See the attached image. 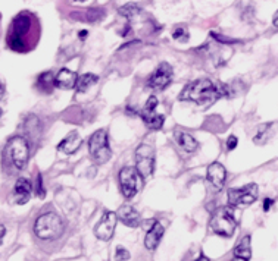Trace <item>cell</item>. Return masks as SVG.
<instances>
[{
    "label": "cell",
    "mask_w": 278,
    "mask_h": 261,
    "mask_svg": "<svg viewBox=\"0 0 278 261\" xmlns=\"http://www.w3.org/2000/svg\"><path fill=\"white\" fill-rule=\"evenodd\" d=\"M271 126H272V124L261 125V126L258 128V132H256V135L253 138V141H255L256 144H264L266 141V138H268V132H269Z\"/></svg>",
    "instance_id": "obj_24"
},
{
    "label": "cell",
    "mask_w": 278,
    "mask_h": 261,
    "mask_svg": "<svg viewBox=\"0 0 278 261\" xmlns=\"http://www.w3.org/2000/svg\"><path fill=\"white\" fill-rule=\"evenodd\" d=\"M63 230H65V226H63L62 219L53 212L41 214L34 224L36 235L44 241L58 239L59 237H62Z\"/></svg>",
    "instance_id": "obj_3"
},
{
    "label": "cell",
    "mask_w": 278,
    "mask_h": 261,
    "mask_svg": "<svg viewBox=\"0 0 278 261\" xmlns=\"http://www.w3.org/2000/svg\"><path fill=\"white\" fill-rule=\"evenodd\" d=\"M136 169L141 178H149L155 169V151L149 144H141L136 150Z\"/></svg>",
    "instance_id": "obj_9"
},
{
    "label": "cell",
    "mask_w": 278,
    "mask_h": 261,
    "mask_svg": "<svg viewBox=\"0 0 278 261\" xmlns=\"http://www.w3.org/2000/svg\"><path fill=\"white\" fill-rule=\"evenodd\" d=\"M97 82V76L93 74H84L77 78V93H86L91 85H94Z\"/></svg>",
    "instance_id": "obj_22"
},
{
    "label": "cell",
    "mask_w": 278,
    "mask_h": 261,
    "mask_svg": "<svg viewBox=\"0 0 278 261\" xmlns=\"http://www.w3.org/2000/svg\"><path fill=\"white\" fill-rule=\"evenodd\" d=\"M206 178L211 182V185L215 188L216 191L222 189L225 179H227V170L221 163H212L208 166V172H206Z\"/></svg>",
    "instance_id": "obj_13"
},
{
    "label": "cell",
    "mask_w": 278,
    "mask_h": 261,
    "mask_svg": "<svg viewBox=\"0 0 278 261\" xmlns=\"http://www.w3.org/2000/svg\"><path fill=\"white\" fill-rule=\"evenodd\" d=\"M77 74L69 69H61L55 75V87L62 88V90H72L75 88Z\"/></svg>",
    "instance_id": "obj_17"
},
{
    "label": "cell",
    "mask_w": 278,
    "mask_h": 261,
    "mask_svg": "<svg viewBox=\"0 0 278 261\" xmlns=\"http://www.w3.org/2000/svg\"><path fill=\"white\" fill-rule=\"evenodd\" d=\"M116 213L106 212L100 219V222L97 223L96 229H94V235L99 238L100 241H109L114 237L115 229H116Z\"/></svg>",
    "instance_id": "obj_11"
},
{
    "label": "cell",
    "mask_w": 278,
    "mask_h": 261,
    "mask_svg": "<svg viewBox=\"0 0 278 261\" xmlns=\"http://www.w3.org/2000/svg\"><path fill=\"white\" fill-rule=\"evenodd\" d=\"M115 260L116 261H127L130 260V252L124 247H118L115 251Z\"/></svg>",
    "instance_id": "obj_28"
},
{
    "label": "cell",
    "mask_w": 278,
    "mask_h": 261,
    "mask_svg": "<svg viewBox=\"0 0 278 261\" xmlns=\"http://www.w3.org/2000/svg\"><path fill=\"white\" fill-rule=\"evenodd\" d=\"M119 185L125 198H133L141 188V176L134 167H124L119 172Z\"/></svg>",
    "instance_id": "obj_7"
},
{
    "label": "cell",
    "mask_w": 278,
    "mask_h": 261,
    "mask_svg": "<svg viewBox=\"0 0 278 261\" xmlns=\"http://www.w3.org/2000/svg\"><path fill=\"white\" fill-rule=\"evenodd\" d=\"M164 226L161 222H153L152 227L147 230V235H146V239H144V245H146V248L153 249L158 248V245L161 244V241H162V237H164Z\"/></svg>",
    "instance_id": "obj_16"
},
{
    "label": "cell",
    "mask_w": 278,
    "mask_h": 261,
    "mask_svg": "<svg viewBox=\"0 0 278 261\" xmlns=\"http://www.w3.org/2000/svg\"><path fill=\"white\" fill-rule=\"evenodd\" d=\"M196 261H209V258L206 257V255H203V254H200V257H199V260Z\"/></svg>",
    "instance_id": "obj_36"
},
{
    "label": "cell",
    "mask_w": 278,
    "mask_h": 261,
    "mask_svg": "<svg viewBox=\"0 0 278 261\" xmlns=\"http://www.w3.org/2000/svg\"><path fill=\"white\" fill-rule=\"evenodd\" d=\"M211 36L215 38L216 41H219V43H224V44H234V43H240L239 40H236V38H228L225 36H221V34H216V33H211Z\"/></svg>",
    "instance_id": "obj_29"
},
{
    "label": "cell",
    "mask_w": 278,
    "mask_h": 261,
    "mask_svg": "<svg viewBox=\"0 0 278 261\" xmlns=\"http://www.w3.org/2000/svg\"><path fill=\"white\" fill-rule=\"evenodd\" d=\"M175 139H177L178 146L183 150H186L187 153H194L197 150V141L191 137L187 132H181V131H175Z\"/></svg>",
    "instance_id": "obj_19"
},
{
    "label": "cell",
    "mask_w": 278,
    "mask_h": 261,
    "mask_svg": "<svg viewBox=\"0 0 278 261\" xmlns=\"http://www.w3.org/2000/svg\"><path fill=\"white\" fill-rule=\"evenodd\" d=\"M2 113H3V112H2V109H0V116H2Z\"/></svg>",
    "instance_id": "obj_39"
},
{
    "label": "cell",
    "mask_w": 278,
    "mask_h": 261,
    "mask_svg": "<svg viewBox=\"0 0 278 261\" xmlns=\"http://www.w3.org/2000/svg\"><path fill=\"white\" fill-rule=\"evenodd\" d=\"M6 151H8L9 157H11V162L13 163V166L18 170L26 169L28 157H30V147H28V142H27L26 138L13 137L9 141Z\"/></svg>",
    "instance_id": "obj_6"
},
{
    "label": "cell",
    "mask_w": 278,
    "mask_h": 261,
    "mask_svg": "<svg viewBox=\"0 0 278 261\" xmlns=\"http://www.w3.org/2000/svg\"><path fill=\"white\" fill-rule=\"evenodd\" d=\"M156 106H158V99L155 96H150L147 101H146V106L143 110L137 112V114H140V118L143 119V122L147 125L150 129H161L164 126V121L165 118L162 114H158L155 112L156 110Z\"/></svg>",
    "instance_id": "obj_10"
},
{
    "label": "cell",
    "mask_w": 278,
    "mask_h": 261,
    "mask_svg": "<svg viewBox=\"0 0 278 261\" xmlns=\"http://www.w3.org/2000/svg\"><path fill=\"white\" fill-rule=\"evenodd\" d=\"M172 38H174V40H187V38H189V33H187L186 28L177 26V28L172 31Z\"/></svg>",
    "instance_id": "obj_27"
},
{
    "label": "cell",
    "mask_w": 278,
    "mask_h": 261,
    "mask_svg": "<svg viewBox=\"0 0 278 261\" xmlns=\"http://www.w3.org/2000/svg\"><path fill=\"white\" fill-rule=\"evenodd\" d=\"M36 195H37L38 198H44V195H46V191H44V187H43V178H41V175L38 173L37 178H36Z\"/></svg>",
    "instance_id": "obj_26"
},
{
    "label": "cell",
    "mask_w": 278,
    "mask_h": 261,
    "mask_svg": "<svg viewBox=\"0 0 278 261\" xmlns=\"http://www.w3.org/2000/svg\"><path fill=\"white\" fill-rule=\"evenodd\" d=\"M3 94H5V85L0 82V100L3 99Z\"/></svg>",
    "instance_id": "obj_35"
},
{
    "label": "cell",
    "mask_w": 278,
    "mask_h": 261,
    "mask_svg": "<svg viewBox=\"0 0 278 261\" xmlns=\"http://www.w3.org/2000/svg\"><path fill=\"white\" fill-rule=\"evenodd\" d=\"M41 34L38 18L33 12L22 11L12 19L6 33L8 47L18 53L31 51L37 46Z\"/></svg>",
    "instance_id": "obj_1"
},
{
    "label": "cell",
    "mask_w": 278,
    "mask_h": 261,
    "mask_svg": "<svg viewBox=\"0 0 278 261\" xmlns=\"http://www.w3.org/2000/svg\"><path fill=\"white\" fill-rule=\"evenodd\" d=\"M116 217L130 227H137L140 224V213L133 207V206H122L118 212H116Z\"/></svg>",
    "instance_id": "obj_15"
},
{
    "label": "cell",
    "mask_w": 278,
    "mask_h": 261,
    "mask_svg": "<svg viewBox=\"0 0 278 261\" xmlns=\"http://www.w3.org/2000/svg\"><path fill=\"white\" fill-rule=\"evenodd\" d=\"M0 18H2V16H0Z\"/></svg>",
    "instance_id": "obj_40"
},
{
    "label": "cell",
    "mask_w": 278,
    "mask_h": 261,
    "mask_svg": "<svg viewBox=\"0 0 278 261\" xmlns=\"http://www.w3.org/2000/svg\"><path fill=\"white\" fill-rule=\"evenodd\" d=\"M234 255L246 261L250 260V257H252V249H250V237H249V235L241 238L240 242L236 245V248H234Z\"/></svg>",
    "instance_id": "obj_20"
},
{
    "label": "cell",
    "mask_w": 278,
    "mask_h": 261,
    "mask_svg": "<svg viewBox=\"0 0 278 261\" xmlns=\"http://www.w3.org/2000/svg\"><path fill=\"white\" fill-rule=\"evenodd\" d=\"M272 24H274V26H277L278 28V11L275 12V15H274V18H272Z\"/></svg>",
    "instance_id": "obj_34"
},
{
    "label": "cell",
    "mask_w": 278,
    "mask_h": 261,
    "mask_svg": "<svg viewBox=\"0 0 278 261\" xmlns=\"http://www.w3.org/2000/svg\"><path fill=\"white\" fill-rule=\"evenodd\" d=\"M105 16V11L103 9H99V8H93V9H89L86 12V21L89 22H99L102 18Z\"/></svg>",
    "instance_id": "obj_25"
},
{
    "label": "cell",
    "mask_w": 278,
    "mask_h": 261,
    "mask_svg": "<svg viewBox=\"0 0 278 261\" xmlns=\"http://www.w3.org/2000/svg\"><path fill=\"white\" fill-rule=\"evenodd\" d=\"M37 87L46 94L52 93V90L55 88V75L52 72H43L41 75H38Z\"/></svg>",
    "instance_id": "obj_21"
},
{
    "label": "cell",
    "mask_w": 278,
    "mask_h": 261,
    "mask_svg": "<svg viewBox=\"0 0 278 261\" xmlns=\"http://www.w3.org/2000/svg\"><path fill=\"white\" fill-rule=\"evenodd\" d=\"M74 2H84V0H74Z\"/></svg>",
    "instance_id": "obj_38"
},
{
    "label": "cell",
    "mask_w": 278,
    "mask_h": 261,
    "mask_svg": "<svg viewBox=\"0 0 278 261\" xmlns=\"http://www.w3.org/2000/svg\"><path fill=\"white\" fill-rule=\"evenodd\" d=\"M89 151L91 159L97 164H103L111 159V147L105 129L96 131L89 139Z\"/></svg>",
    "instance_id": "obj_5"
},
{
    "label": "cell",
    "mask_w": 278,
    "mask_h": 261,
    "mask_svg": "<svg viewBox=\"0 0 278 261\" xmlns=\"http://www.w3.org/2000/svg\"><path fill=\"white\" fill-rule=\"evenodd\" d=\"M209 226H211L212 232L216 235L230 238L234 235L237 223H236V219L233 216V212L227 207H222V209H218L216 212H214Z\"/></svg>",
    "instance_id": "obj_4"
},
{
    "label": "cell",
    "mask_w": 278,
    "mask_h": 261,
    "mask_svg": "<svg viewBox=\"0 0 278 261\" xmlns=\"http://www.w3.org/2000/svg\"><path fill=\"white\" fill-rule=\"evenodd\" d=\"M118 12L121 13L122 16H125L127 19H131V18H134L136 15H139V13L141 12V9H140L136 3H127V5L121 6V8L118 9Z\"/></svg>",
    "instance_id": "obj_23"
},
{
    "label": "cell",
    "mask_w": 278,
    "mask_h": 261,
    "mask_svg": "<svg viewBox=\"0 0 278 261\" xmlns=\"http://www.w3.org/2000/svg\"><path fill=\"white\" fill-rule=\"evenodd\" d=\"M172 75H174L172 66L169 63L162 62L149 78V87L155 90H162L172 81Z\"/></svg>",
    "instance_id": "obj_12"
},
{
    "label": "cell",
    "mask_w": 278,
    "mask_h": 261,
    "mask_svg": "<svg viewBox=\"0 0 278 261\" xmlns=\"http://www.w3.org/2000/svg\"><path fill=\"white\" fill-rule=\"evenodd\" d=\"M233 261H246V260H243V258H239V257H236V258H234Z\"/></svg>",
    "instance_id": "obj_37"
},
{
    "label": "cell",
    "mask_w": 278,
    "mask_h": 261,
    "mask_svg": "<svg viewBox=\"0 0 278 261\" xmlns=\"http://www.w3.org/2000/svg\"><path fill=\"white\" fill-rule=\"evenodd\" d=\"M81 147V137L77 131H72L68 137H65L58 146V151H63L65 154H74Z\"/></svg>",
    "instance_id": "obj_18"
},
{
    "label": "cell",
    "mask_w": 278,
    "mask_h": 261,
    "mask_svg": "<svg viewBox=\"0 0 278 261\" xmlns=\"http://www.w3.org/2000/svg\"><path fill=\"white\" fill-rule=\"evenodd\" d=\"M33 194V185L27 178H19L13 188V198L16 204H27Z\"/></svg>",
    "instance_id": "obj_14"
},
{
    "label": "cell",
    "mask_w": 278,
    "mask_h": 261,
    "mask_svg": "<svg viewBox=\"0 0 278 261\" xmlns=\"http://www.w3.org/2000/svg\"><path fill=\"white\" fill-rule=\"evenodd\" d=\"M6 235V227L3 224H0V245L3 244V238Z\"/></svg>",
    "instance_id": "obj_32"
},
{
    "label": "cell",
    "mask_w": 278,
    "mask_h": 261,
    "mask_svg": "<svg viewBox=\"0 0 278 261\" xmlns=\"http://www.w3.org/2000/svg\"><path fill=\"white\" fill-rule=\"evenodd\" d=\"M87 36H89V33H87L86 30H83V31H80V33H78V37L81 38V40H86Z\"/></svg>",
    "instance_id": "obj_33"
},
{
    "label": "cell",
    "mask_w": 278,
    "mask_h": 261,
    "mask_svg": "<svg viewBox=\"0 0 278 261\" xmlns=\"http://www.w3.org/2000/svg\"><path fill=\"white\" fill-rule=\"evenodd\" d=\"M272 204H274V199L271 198L264 199V212H269V209H271Z\"/></svg>",
    "instance_id": "obj_31"
},
{
    "label": "cell",
    "mask_w": 278,
    "mask_h": 261,
    "mask_svg": "<svg viewBox=\"0 0 278 261\" xmlns=\"http://www.w3.org/2000/svg\"><path fill=\"white\" fill-rule=\"evenodd\" d=\"M234 93L227 84H214L211 79L202 78L190 82L180 94V100H189L197 104H211L221 97H231Z\"/></svg>",
    "instance_id": "obj_2"
},
{
    "label": "cell",
    "mask_w": 278,
    "mask_h": 261,
    "mask_svg": "<svg viewBox=\"0 0 278 261\" xmlns=\"http://www.w3.org/2000/svg\"><path fill=\"white\" fill-rule=\"evenodd\" d=\"M237 144H239V139H237V137H234V135H231V137L227 139V149L230 150V151L236 149Z\"/></svg>",
    "instance_id": "obj_30"
},
{
    "label": "cell",
    "mask_w": 278,
    "mask_h": 261,
    "mask_svg": "<svg viewBox=\"0 0 278 261\" xmlns=\"http://www.w3.org/2000/svg\"><path fill=\"white\" fill-rule=\"evenodd\" d=\"M258 198V185L249 184L243 188H233L228 191V201L233 207H247Z\"/></svg>",
    "instance_id": "obj_8"
}]
</instances>
